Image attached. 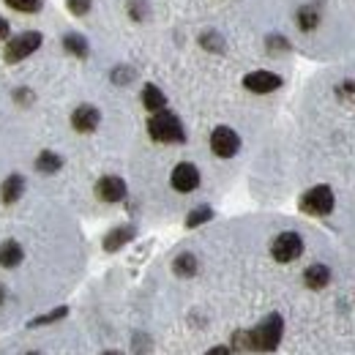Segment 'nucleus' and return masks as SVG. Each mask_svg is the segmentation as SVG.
I'll return each mask as SVG.
<instances>
[{
    "label": "nucleus",
    "instance_id": "1",
    "mask_svg": "<svg viewBox=\"0 0 355 355\" xmlns=\"http://www.w3.org/2000/svg\"><path fill=\"white\" fill-rule=\"evenodd\" d=\"M279 339H282V317L279 314H270L266 317L254 331H241V334H235V347H241V350H273V347H279Z\"/></svg>",
    "mask_w": 355,
    "mask_h": 355
},
{
    "label": "nucleus",
    "instance_id": "2",
    "mask_svg": "<svg viewBox=\"0 0 355 355\" xmlns=\"http://www.w3.org/2000/svg\"><path fill=\"white\" fill-rule=\"evenodd\" d=\"M44 44V36L39 31H22V33H14L6 46H3V60L6 63H19L25 58H31L33 52H39V46Z\"/></svg>",
    "mask_w": 355,
    "mask_h": 355
},
{
    "label": "nucleus",
    "instance_id": "3",
    "mask_svg": "<svg viewBox=\"0 0 355 355\" xmlns=\"http://www.w3.org/2000/svg\"><path fill=\"white\" fill-rule=\"evenodd\" d=\"M148 134H150L156 142H183V139H186V132H183L178 115L167 112V110L153 112V118L148 121Z\"/></svg>",
    "mask_w": 355,
    "mask_h": 355
},
{
    "label": "nucleus",
    "instance_id": "4",
    "mask_svg": "<svg viewBox=\"0 0 355 355\" xmlns=\"http://www.w3.org/2000/svg\"><path fill=\"white\" fill-rule=\"evenodd\" d=\"M301 211L309 216H328L334 211V191L328 186H314L301 197Z\"/></svg>",
    "mask_w": 355,
    "mask_h": 355
},
{
    "label": "nucleus",
    "instance_id": "5",
    "mask_svg": "<svg viewBox=\"0 0 355 355\" xmlns=\"http://www.w3.org/2000/svg\"><path fill=\"white\" fill-rule=\"evenodd\" d=\"M270 254L279 260V263H293L304 254V241L298 232H282L279 238H273L270 243Z\"/></svg>",
    "mask_w": 355,
    "mask_h": 355
},
{
    "label": "nucleus",
    "instance_id": "6",
    "mask_svg": "<svg viewBox=\"0 0 355 355\" xmlns=\"http://www.w3.org/2000/svg\"><path fill=\"white\" fill-rule=\"evenodd\" d=\"M238 148H241V139H238V134L232 132V129H227V126L214 129V134H211V150H214L216 156L230 159V156L238 153Z\"/></svg>",
    "mask_w": 355,
    "mask_h": 355
},
{
    "label": "nucleus",
    "instance_id": "7",
    "mask_svg": "<svg viewBox=\"0 0 355 355\" xmlns=\"http://www.w3.org/2000/svg\"><path fill=\"white\" fill-rule=\"evenodd\" d=\"M173 189L175 191H194L197 186H200V170L191 164V162H180L175 170H173Z\"/></svg>",
    "mask_w": 355,
    "mask_h": 355
},
{
    "label": "nucleus",
    "instance_id": "8",
    "mask_svg": "<svg viewBox=\"0 0 355 355\" xmlns=\"http://www.w3.org/2000/svg\"><path fill=\"white\" fill-rule=\"evenodd\" d=\"M279 85H282V77L273 74V71H263V69L243 77V88L252 90V93H270V90H276Z\"/></svg>",
    "mask_w": 355,
    "mask_h": 355
},
{
    "label": "nucleus",
    "instance_id": "9",
    "mask_svg": "<svg viewBox=\"0 0 355 355\" xmlns=\"http://www.w3.org/2000/svg\"><path fill=\"white\" fill-rule=\"evenodd\" d=\"M96 194H98V200H104V202H121V200L126 197V183L118 175H107L96 183Z\"/></svg>",
    "mask_w": 355,
    "mask_h": 355
},
{
    "label": "nucleus",
    "instance_id": "10",
    "mask_svg": "<svg viewBox=\"0 0 355 355\" xmlns=\"http://www.w3.org/2000/svg\"><path fill=\"white\" fill-rule=\"evenodd\" d=\"M98 121H101V115H98V110H96V107H90V104H80V107L71 112V126L83 134L96 132Z\"/></svg>",
    "mask_w": 355,
    "mask_h": 355
},
{
    "label": "nucleus",
    "instance_id": "11",
    "mask_svg": "<svg viewBox=\"0 0 355 355\" xmlns=\"http://www.w3.org/2000/svg\"><path fill=\"white\" fill-rule=\"evenodd\" d=\"M25 194V178L22 175H8L3 180V186H0V200L6 202V205H11V202H17L19 197Z\"/></svg>",
    "mask_w": 355,
    "mask_h": 355
},
{
    "label": "nucleus",
    "instance_id": "12",
    "mask_svg": "<svg viewBox=\"0 0 355 355\" xmlns=\"http://www.w3.org/2000/svg\"><path fill=\"white\" fill-rule=\"evenodd\" d=\"M25 260V252L17 241H3L0 243V268H17Z\"/></svg>",
    "mask_w": 355,
    "mask_h": 355
},
{
    "label": "nucleus",
    "instance_id": "13",
    "mask_svg": "<svg viewBox=\"0 0 355 355\" xmlns=\"http://www.w3.org/2000/svg\"><path fill=\"white\" fill-rule=\"evenodd\" d=\"M134 238V227H115L107 238H104V249L107 252H118L126 241H132Z\"/></svg>",
    "mask_w": 355,
    "mask_h": 355
},
{
    "label": "nucleus",
    "instance_id": "14",
    "mask_svg": "<svg viewBox=\"0 0 355 355\" xmlns=\"http://www.w3.org/2000/svg\"><path fill=\"white\" fill-rule=\"evenodd\" d=\"M60 167H63V159L58 153H52V150H42L39 159H36V173H42V175H52Z\"/></svg>",
    "mask_w": 355,
    "mask_h": 355
},
{
    "label": "nucleus",
    "instance_id": "15",
    "mask_svg": "<svg viewBox=\"0 0 355 355\" xmlns=\"http://www.w3.org/2000/svg\"><path fill=\"white\" fill-rule=\"evenodd\" d=\"M142 104H145V110L159 112V110L167 107V98H164V93L156 88V85H145L142 88Z\"/></svg>",
    "mask_w": 355,
    "mask_h": 355
},
{
    "label": "nucleus",
    "instance_id": "16",
    "mask_svg": "<svg viewBox=\"0 0 355 355\" xmlns=\"http://www.w3.org/2000/svg\"><path fill=\"white\" fill-rule=\"evenodd\" d=\"M304 282L309 284L311 290H322V287L331 282V270L325 266H311V268H306V273H304Z\"/></svg>",
    "mask_w": 355,
    "mask_h": 355
},
{
    "label": "nucleus",
    "instance_id": "17",
    "mask_svg": "<svg viewBox=\"0 0 355 355\" xmlns=\"http://www.w3.org/2000/svg\"><path fill=\"white\" fill-rule=\"evenodd\" d=\"M63 49L74 58H88V42L80 33H66L63 36Z\"/></svg>",
    "mask_w": 355,
    "mask_h": 355
},
{
    "label": "nucleus",
    "instance_id": "18",
    "mask_svg": "<svg viewBox=\"0 0 355 355\" xmlns=\"http://www.w3.org/2000/svg\"><path fill=\"white\" fill-rule=\"evenodd\" d=\"M17 14H39L44 8V0H3Z\"/></svg>",
    "mask_w": 355,
    "mask_h": 355
},
{
    "label": "nucleus",
    "instance_id": "19",
    "mask_svg": "<svg viewBox=\"0 0 355 355\" xmlns=\"http://www.w3.org/2000/svg\"><path fill=\"white\" fill-rule=\"evenodd\" d=\"M295 22H298V28H301V31H314V28H317V22H320V14H317L314 8H309V6H304V8H298Z\"/></svg>",
    "mask_w": 355,
    "mask_h": 355
},
{
    "label": "nucleus",
    "instance_id": "20",
    "mask_svg": "<svg viewBox=\"0 0 355 355\" xmlns=\"http://www.w3.org/2000/svg\"><path fill=\"white\" fill-rule=\"evenodd\" d=\"M173 270H175L178 276H194V270H197L194 254H178L175 263H173Z\"/></svg>",
    "mask_w": 355,
    "mask_h": 355
},
{
    "label": "nucleus",
    "instance_id": "21",
    "mask_svg": "<svg viewBox=\"0 0 355 355\" xmlns=\"http://www.w3.org/2000/svg\"><path fill=\"white\" fill-rule=\"evenodd\" d=\"M214 216V211L208 208V205H200V208H194L191 214H189V219H186V227H197V224L208 222Z\"/></svg>",
    "mask_w": 355,
    "mask_h": 355
},
{
    "label": "nucleus",
    "instance_id": "22",
    "mask_svg": "<svg viewBox=\"0 0 355 355\" xmlns=\"http://www.w3.org/2000/svg\"><path fill=\"white\" fill-rule=\"evenodd\" d=\"M66 306H60V309H55V311H46V314H42V317H36L31 325L33 328H39V325H49V322H55V320H60V317H66Z\"/></svg>",
    "mask_w": 355,
    "mask_h": 355
},
{
    "label": "nucleus",
    "instance_id": "23",
    "mask_svg": "<svg viewBox=\"0 0 355 355\" xmlns=\"http://www.w3.org/2000/svg\"><path fill=\"white\" fill-rule=\"evenodd\" d=\"M66 6H69V11L74 17H85L90 11V6H93V0H66Z\"/></svg>",
    "mask_w": 355,
    "mask_h": 355
},
{
    "label": "nucleus",
    "instance_id": "24",
    "mask_svg": "<svg viewBox=\"0 0 355 355\" xmlns=\"http://www.w3.org/2000/svg\"><path fill=\"white\" fill-rule=\"evenodd\" d=\"M200 42H202V46H208V49H216V52H222V49H224L222 39H219V33H214V31H208V33H205Z\"/></svg>",
    "mask_w": 355,
    "mask_h": 355
},
{
    "label": "nucleus",
    "instance_id": "25",
    "mask_svg": "<svg viewBox=\"0 0 355 355\" xmlns=\"http://www.w3.org/2000/svg\"><path fill=\"white\" fill-rule=\"evenodd\" d=\"M132 80V69H115L112 71V83H129Z\"/></svg>",
    "mask_w": 355,
    "mask_h": 355
},
{
    "label": "nucleus",
    "instance_id": "26",
    "mask_svg": "<svg viewBox=\"0 0 355 355\" xmlns=\"http://www.w3.org/2000/svg\"><path fill=\"white\" fill-rule=\"evenodd\" d=\"M14 98H17L19 104H28V101H33V93L28 88H19V90H14Z\"/></svg>",
    "mask_w": 355,
    "mask_h": 355
},
{
    "label": "nucleus",
    "instance_id": "27",
    "mask_svg": "<svg viewBox=\"0 0 355 355\" xmlns=\"http://www.w3.org/2000/svg\"><path fill=\"white\" fill-rule=\"evenodd\" d=\"M11 39V25L6 17H0V42H8Z\"/></svg>",
    "mask_w": 355,
    "mask_h": 355
},
{
    "label": "nucleus",
    "instance_id": "28",
    "mask_svg": "<svg viewBox=\"0 0 355 355\" xmlns=\"http://www.w3.org/2000/svg\"><path fill=\"white\" fill-rule=\"evenodd\" d=\"M129 8H132L134 19H142V17H145V11H142V8H145V3H142V0H132V6H129Z\"/></svg>",
    "mask_w": 355,
    "mask_h": 355
},
{
    "label": "nucleus",
    "instance_id": "29",
    "mask_svg": "<svg viewBox=\"0 0 355 355\" xmlns=\"http://www.w3.org/2000/svg\"><path fill=\"white\" fill-rule=\"evenodd\" d=\"M268 46H270V49H287V42H284L282 36H270V39H268Z\"/></svg>",
    "mask_w": 355,
    "mask_h": 355
},
{
    "label": "nucleus",
    "instance_id": "30",
    "mask_svg": "<svg viewBox=\"0 0 355 355\" xmlns=\"http://www.w3.org/2000/svg\"><path fill=\"white\" fill-rule=\"evenodd\" d=\"M205 355H232V350H230V347H214L211 353H205Z\"/></svg>",
    "mask_w": 355,
    "mask_h": 355
},
{
    "label": "nucleus",
    "instance_id": "31",
    "mask_svg": "<svg viewBox=\"0 0 355 355\" xmlns=\"http://www.w3.org/2000/svg\"><path fill=\"white\" fill-rule=\"evenodd\" d=\"M3 301H6V287L0 284V304H3Z\"/></svg>",
    "mask_w": 355,
    "mask_h": 355
},
{
    "label": "nucleus",
    "instance_id": "32",
    "mask_svg": "<svg viewBox=\"0 0 355 355\" xmlns=\"http://www.w3.org/2000/svg\"><path fill=\"white\" fill-rule=\"evenodd\" d=\"M104 355H118V353H104Z\"/></svg>",
    "mask_w": 355,
    "mask_h": 355
},
{
    "label": "nucleus",
    "instance_id": "33",
    "mask_svg": "<svg viewBox=\"0 0 355 355\" xmlns=\"http://www.w3.org/2000/svg\"><path fill=\"white\" fill-rule=\"evenodd\" d=\"M28 355H39V353H28Z\"/></svg>",
    "mask_w": 355,
    "mask_h": 355
}]
</instances>
